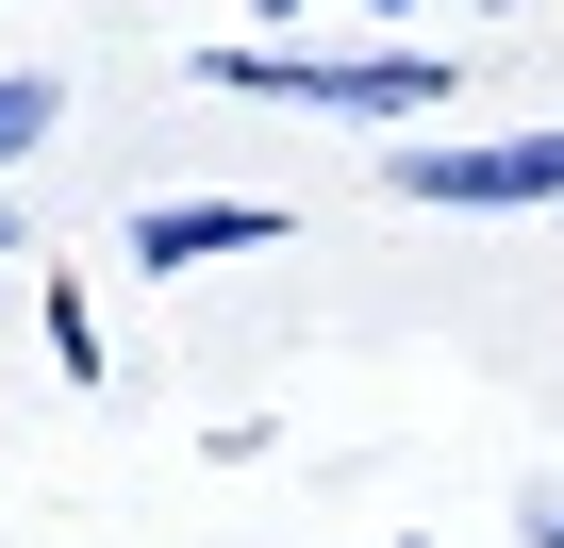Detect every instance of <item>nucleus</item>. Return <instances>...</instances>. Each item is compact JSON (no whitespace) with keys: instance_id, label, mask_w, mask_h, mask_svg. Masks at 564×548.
<instances>
[{"instance_id":"f257e3e1","label":"nucleus","mask_w":564,"mask_h":548,"mask_svg":"<svg viewBox=\"0 0 564 548\" xmlns=\"http://www.w3.org/2000/svg\"><path fill=\"white\" fill-rule=\"evenodd\" d=\"M216 84L232 100H316V117H366V133H448V100H465V67L415 51V34H382V51H216Z\"/></svg>"},{"instance_id":"f03ea898","label":"nucleus","mask_w":564,"mask_h":548,"mask_svg":"<svg viewBox=\"0 0 564 548\" xmlns=\"http://www.w3.org/2000/svg\"><path fill=\"white\" fill-rule=\"evenodd\" d=\"M382 183L432 216H531V200H564V117L547 133H399Z\"/></svg>"},{"instance_id":"7ed1b4c3","label":"nucleus","mask_w":564,"mask_h":548,"mask_svg":"<svg viewBox=\"0 0 564 548\" xmlns=\"http://www.w3.org/2000/svg\"><path fill=\"white\" fill-rule=\"evenodd\" d=\"M265 233H282V200H133V266H216Z\"/></svg>"},{"instance_id":"20e7f679","label":"nucleus","mask_w":564,"mask_h":548,"mask_svg":"<svg viewBox=\"0 0 564 548\" xmlns=\"http://www.w3.org/2000/svg\"><path fill=\"white\" fill-rule=\"evenodd\" d=\"M51 133H67V84L51 67H0V166H34Z\"/></svg>"},{"instance_id":"39448f33","label":"nucleus","mask_w":564,"mask_h":548,"mask_svg":"<svg viewBox=\"0 0 564 548\" xmlns=\"http://www.w3.org/2000/svg\"><path fill=\"white\" fill-rule=\"evenodd\" d=\"M514 531H531V548H564V482H531V498H514Z\"/></svg>"},{"instance_id":"423d86ee","label":"nucleus","mask_w":564,"mask_h":548,"mask_svg":"<svg viewBox=\"0 0 564 548\" xmlns=\"http://www.w3.org/2000/svg\"><path fill=\"white\" fill-rule=\"evenodd\" d=\"M366 18H415V0H366Z\"/></svg>"},{"instance_id":"0eeeda50","label":"nucleus","mask_w":564,"mask_h":548,"mask_svg":"<svg viewBox=\"0 0 564 548\" xmlns=\"http://www.w3.org/2000/svg\"><path fill=\"white\" fill-rule=\"evenodd\" d=\"M382 548H432V531H382Z\"/></svg>"},{"instance_id":"6e6552de","label":"nucleus","mask_w":564,"mask_h":548,"mask_svg":"<svg viewBox=\"0 0 564 548\" xmlns=\"http://www.w3.org/2000/svg\"><path fill=\"white\" fill-rule=\"evenodd\" d=\"M265 18H300V0H265Z\"/></svg>"},{"instance_id":"1a4fd4ad","label":"nucleus","mask_w":564,"mask_h":548,"mask_svg":"<svg viewBox=\"0 0 564 548\" xmlns=\"http://www.w3.org/2000/svg\"><path fill=\"white\" fill-rule=\"evenodd\" d=\"M0 249H18V216H0Z\"/></svg>"}]
</instances>
